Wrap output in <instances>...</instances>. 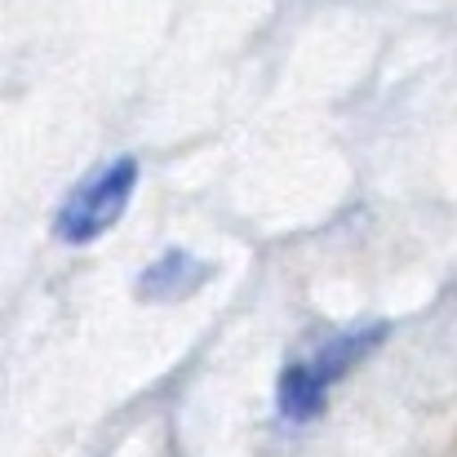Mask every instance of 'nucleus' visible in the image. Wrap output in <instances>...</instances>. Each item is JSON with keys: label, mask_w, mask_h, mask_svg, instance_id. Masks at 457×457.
Returning a JSON list of instances; mask_svg holds the SVG:
<instances>
[{"label": "nucleus", "mask_w": 457, "mask_h": 457, "mask_svg": "<svg viewBox=\"0 0 457 457\" xmlns=\"http://www.w3.org/2000/svg\"><path fill=\"white\" fill-rule=\"evenodd\" d=\"M382 333H386L382 324H369V328H355V333H342V337L315 346L311 360H294V364L280 373V382H276V404H280V413H285L289 422H311V418L324 409L328 386H333L360 355H369Z\"/></svg>", "instance_id": "nucleus-1"}, {"label": "nucleus", "mask_w": 457, "mask_h": 457, "mask_svg": "<svg viewBox=\"0 0 457 457\" xmlns=\"http://www.w3.org/2000/svg\"><path fill=\"white\" fill-rule=\"evenodd\" d=\"M134 191H138V160L120 155V160H112V164H98V169L62 200L58 222H54L58 240H67V245H89V240H98L103 231H112V227L125 218Z\"/></svg>", "instance_id": "nucleus-2"}]
</instances>
